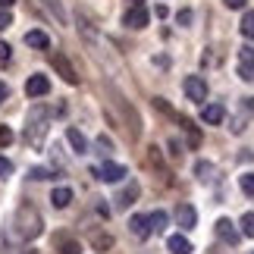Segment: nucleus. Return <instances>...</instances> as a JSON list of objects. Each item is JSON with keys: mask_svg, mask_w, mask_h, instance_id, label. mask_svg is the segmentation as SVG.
I'll use <instances>...</instances> for the list:
<instances>
[{"mask_svg": "<svg viewBox=\"0 0 254 254\" xmlns=\"http://www.w3.org/2000/svg\"><path fill=\"white\" fill-rule=\"evenodd\" d=\"M41 213H38L32 204H22V207L16 210V217H13V232H16V239H22V242H32L41 236Z\"/></svg>", "mask_w": 254, "mask_h": 254, "instance_id": "obj_1", "label": "nucleus"}, {"mask_svg": "<svg viewBox=\"0 0 254 254\" xmlns=\"http://www.w3.org/2000/svg\"><path fill=\"white\" fill-rule=\"evenodd\" d=\"M44 132H47V113H44V110H35L32 120H28V129H25L28 144H41Z\"/></svg>", "mask_w": 254, "mask_h": 254, "instance_id": "obj_2", "label": "nucleus"}, {"mask_svg": "<svg viewBox=\"0 0 254 254\" xmlns=\"http://www.w3.org/2000/svg\"><path fill=\"white\" fill-rule=\"evenodd\" d=\"M182 88H185V97H189V101H194V104L207 101V82H204L201 75H189Z\"/></svg>", "mask_w": 254, "mask_h": 254, "instance_id": "obj_3", "label": "nucleus"}, {"mask_svg": "<svg viewBox=\"0 0 254 254\" xmlns=\"http://www.w3.org/2000/svg\"><path fill=\"white\" fill-rule=\"evenodd\" d=\"M51 66L63 75V82H66V85H79V75H75L72 63L66 60V54H51Z\"/></svg>", "mask_w": 254, "mask_h": 254, "instance_id": "obj_4", "label": "nucleus"}, {"mask_svg": "<svg viewBox=\"0 0 254 254\" xmlns=\"http://www.w3.org/2000/svg\"><path fill=\"white\" fill-rule=\"evenodd\" d=\"M239 75L245 82H254V47H242L239 51Z\"/></svg>", "mask_w": 254, "mask_h": 254, "instance_id": "obj_5", "label": "nucleus"}, {"mask_svg": "<svg viewBox=\"0 0 254 254\" xmlns=\"http://www.w3.org/2000/svg\"><path fill=\"white\" fill-rule=\"evenodd\" d=\"M217 236L226 242V245H239V242H242V232L236 229V223L226 220V217H220V220H217Z\"/></svg>", "mask_w": 254, "mask_h": 254, "instance_id": "obj_6", "label": "nucleus"}, {"mask_svg": "<svg viewBox=\"0 0 254 254\" xmlns=\"http://www.w3.org/2000/svg\"><path fill=\"white\" fill-rule=\"evenodd\" d=\"M123 25H126V28H144V25H148V9H144L141 3H135L132 9H126Z\"/></svg>", "mask_w": 254, "mask_h": 254, "instance_id": "obj_7", "label": "nucleus"}, {"mask_svg": "<svg viewBox=\"0 0 254 254\" xmlns=\"http://www.w3.org/2000/svg\"><path fill=\"white\" fill-rule=\"evenodd\" d=\"M94 176L104 179V182H123L126 179V167H123V163H104V167L94 170Z\"/></svg>", "mask_w": 254, "mask_h": 254, "instance_id": "obj_8", "label": "nucleus"}, {"mask_svg": "<svg viewBox=\"0 0 254 254\" xmlns=\"http://www.w3.org/2000/svg\"><path fill=\"white\" fill-rule=\"evenodd\" d=\"M47 91H51V82H47V75H32V79L25 82V94L28 97H44Z\"/></svg>", "mask_w": 254, "mask_h": 254, "instance_id": "obj_9", "label": "nucleus"}, {"mask_svg": "<svg viewBox=\"0 0 254 254\" xmlns=\"http://www.w3.org/2000/svg\"><path fill=\"white\" fill-rule=\"evenodd\" d=\"M176 223H179L182 229H194V223H198V213H194L191 204H179V207H176Z\"/></svg>", "mask_w": 254, "mask_h": 254, "instance_id": "obj_10", "label": "nucleus"}, {"mask_svg": "<svg viewBox=\"0 0 254 254\" xmlns=\"http://www.w3.org/2000/svg\"><path fill=\"white\" fill-rule=\"evenodd\" d=\"M129 232H132L135 239H148L151 236V220L141 217V213H135V217L129 220Z\"/></svg>", "mask_w": 254, "mask_h": 254, "instance_id": "obj_11", "label": "nucleus"}, {"mask_svg": "<svg viewBox=\"0 0 254 254\" xmlns=\"http://www.w3.org/2000/svg\"><path fill=\"white\" fill-rule=\"evenodd\" d=\"M135 198H138V182H129L120 194H116V207H120V210L132 207V201H135Z\"/></svg>", "mask_w": 254, "mask_h": 254, "instance_id": "obj_12", "label": "nucleus"}, {"mask_svg": "<svg viewBox=\"0 0 254 254\" xmlns=\"http://www.w3.org/2000/svg\"><path fill=\"white\" fill-rule=\"evenodd\" d=\"M223 116H226V110H223L220 104H207V107H201V120H204V123H210V126H220V123H223Z\"/></svg>", "mask_w": 254, "mask_h": 254, "instance_id": "obj_13", "label": "nucleus"}, {"mask_svg": "<svg viewBox=\"0 0 254 254\" xmlns=\"http://www.w3.org/2000/svg\"><path fill=\"white\" fill-rule=\"evenodd\" d=\"M88 242H91L94 251H110L113 248V236L110 232H101V229H94L91 236H88Z\"/></svg>", "mask_w": 254, "mask_h": 254, "instance_id": "obj_14", "label": "nucleus"}, {"mask_svg": "<svg viewBox=\"0 0 254 254\" xmlns=\"http://www.w3.org/2000/svg\"><path fill=\"white\" fill-rule=\"evenodd\" d=\"M66 141L72 144L75 154H88V138H85L79 129H66Z\"/></svg>", "mask_w": 254, "mask_h": 254, "instance_id": "obj_15", "label": "nucleus"}, {"mask_svg": "<svg viewBox=\"0 0 254 254\" xmlns=\"http://www.w3.org/2000/svg\"><path fill=\"white\" fill-rule=\"evenodd\" d=\"M167 248H170V254H191V242L185 236H170Z\"/></svg>", "mask_w": 254, "mask_h": 254, "instance_id": "obj_16", "label": "nucleus"}, {"mask_svg": "<svg viewBox=\"0 0 254 254\" xmlns=\"http://www.w3.org/2000/svg\"><path fill=\"white\" fill-rule=\"evenodd\" d=\"M25 44L28 47H38V51H47V47H51V38H47L44 32H38V28H32V32L25 35Z\"/></svg>", "mask_w": 254, "mask_h": 254, "instance_id": "obj_17", "label": "nucleus"}, {"mask_svg": "<svg viewBox=\"0 0 254 254\" xmlns=\"http://www.w3.org/2000/svg\"><path fill=\"white\" fill-rule=\"evenodd\" d=\"M41 6L47 9V13H51L54 19H57V22H66V9H63V3H60V0H41Z\"/></svg>", "mask_w": 254, "mask_h": 254, "instance_id": "obj_18", "label": "nucleus"}, {"mask_svg": "<svg viewBox=\"0 0 254 254\" xmlns=\"http://www.w3.org/2000/svg\"><path fill=\"white\" fill-rule=\"evenodd\" d=\"M51 201H54V207H69V201H72V189H66V185H60V189H54Z\"/></svg>", "mask_w": 254, "mask_h": 254, "instance_id": "obj_19", "label": "nucleus"}, {"mask_svg": "<svg viewBox=\"0 0 254 254\" xmlns=\"http://www.w3.org/2000/svg\"><path fill=\"white\" fill-rule=\"evenodd\" d=\"M148 220H151V232H163V229H167V223H170V217L163 210H154Z\"/></svg>", "mask_w": 254, "mask_h": 254, "instance_id": "obj_20", "label": "nucleus"}, {"mask_svg": "<svg viewBox=\"0 0 254 254\" xmlns=\"http://www.w3.org/2000/svg\"><path fill=\"white\" fill-rule=\"evenodd\" d=\"M242 35H245L248 41H254V9H248V13L242 16Z\"/></svg>", "mask_w": 254, "mask_h": 254, "instance_id": "obj_21", "label": "nucleus"}, {"mask_svg": "<svg viewBox=\"0 0 254 254\" xmlns=\"http://www.w3.org/2000/svg\"><path fill=\"white\" fill-rule=\"evenodd\" d=\"M242 236L254 239V213H245V217H242Z\"/></svg>", "mask_w": 254, "mask_h": 254, "instance_id": "obj_22", "label": "nucleus"}, {"mask_svg": "<svg viewBox=\"0 0 254 254\" xmlns=\"http://www.w3.org/2000/svg\"><path fill=\"white\" fill-rule=\"evenodd\" d=\"M148 160L154 170H163V157H160V148H148Z\"/></svg>", "mask_w": 254, "mask_h": 254, "instance_id": "obj_23", "label": "nucleus"}, {"mask_svg": "<svg viewBox=\"0 0 254 254\" xmlns=\"http://www.w3.org/2000/svg\"><path fill=\"white\" fill-rule=\"evenodd\" d=\"M9 60H13V47L6 41H0V66H9Z\"/></svg>", "mask_w": 254, "mask_h": 254, "instance_id": "obj_24", "label": "nucleus"}, {"mask_svg": "<svg viewBox=\"0 0 254 254\" xmlns=\"http://www.w3.org/2000/svg\"><path fill=\"white\" fill-rule=\"evenodd\" d=\"M239 185H242V191H245V194H254V173H245L239 179Z\"/></svg>", "mask_w": 254, "mask_h": 254, "instance_id": "obj_25", "label": "nucleus"}, {"mask_svg": "<svg viewBox=\"0 0 254 254\" xmlns=\"http://www.w3.org/2000/svg\"><path fill=\"white\" fill-rule=\"evenodd\" d=\"M194 173H198V179H210V173H213V167H210L207 160H201L198 167H194Z\"/></svg>", "mask_w": 254, "mask_h": 254, "instance_id": "obj_26", "label": "nucleus"}, {"mask_svg": "<svg viewBox=\"0 0 254 254\" xmlns=\"http://www.w3.org/2000/svg\"><path fill=\"white\" fill-rule=\"evenodd\" d=\"M13 144V132H9V126H0V148H9Z\"/></svg>", "mask_w": 254, "mask_h": 254, "instance_id": "obj_27", "label": "nucleus"}, {"mask_svg": "<svg viewBox=\"0 0 254 254\" xmlns=\"http://www.w3.org/2000/svg\"><path fill=\"white\" fill-rule=\"evenodd\" d=\"M32 179H54V173L44 170V167H35V170H32Z\"/></svg>", "mask_w": 254, "mask_h": 254, "instance_id": "obj_28", "label": "nucleus"}, {"mask_svg": "<svg viewBox=\"0 0 254 254\" xmlns=\"http://www.w3.org/2000/svg\"><path fill=\"white\" fill-rule=\"evenodd\" d=\"M63 254H79L82 248H79V242H63V248H60Z\"/></svg>", "mask_w": 254, "mask_h": 254, "instance_id": "obj_29", "label": "nucleus"}, {"mask_svg": "<svg viewBox=\"0 0 254 254\" xmlns=\"http://www.w3.org/2000/svg\"><path fill=\"white\" fill-rule=\"evenodd\" d=\"M9 173H13V163L6 157H0V176H9Z\"/></svg>", "mask_w": 254, "mask_h": 254, "instance_id": "obj_30", "label": "nucleus"}, {"mask_svg": "<svg viewBox=\"0 0 254 254\" xmlns=\"http://www.w3.org/2000/svg\"><path fill=\"white\" fill-rule=\"evenodd\" d=\"M97 148H101V151H113V144H110L107 135H101V138H97Z\"/></svg>", "mask_w": 254, "mask_h": 254, "instance_id": "obj_31", "label": "nucleus"}, {"mask_svg": "<svg viewBox=\"0 0 254 254\" xmlns=\"http://www.w3.org/2000/svg\"><path fill=\"white\" fill-rule=\"evenodd\" d=\"M176 19H179V25H189V22H191V9H182Z\"/></svg>", "mask_w": 254, "mask_h": 254, "instance_id": "obj_32", "label": "nucleus"}, {"mask_svg": "<svg viewBox=\"0 0 254 254\" xmlns=\"http://www.w3.org/2000/svg\"><path fill=\"white\" fill-rule=\"evenodd\" d=\"M9 25V9H0V32Z\"/></svg>", "mask_w": 254, "mask_h": 254, "instance_id": "obj_33", "label": "nucleus"}, {"mask_svg": "<svg viewBox=\"0 0 254 254\" xmlns=\"http://www.w3.org/2000/svg\"><path fill=\"white\" fill-rule=\"evenodd\" d=\"M223 3H226L229 9H242V6H245V0H223Z\"/></svg>", "mask_w": 254, "mask_h": 254, "instance_id": "obj_34", "label": "nucleus"}, {"mask_svg": "<svg viewBox=\"0 0 254 254\" xmlns=\"http://www.w3.org/2000/svg\"><path fill=\"white\" fill-rule=\"evenodd\" d=\"M6 94H9V88H6L3 82H0V101H3V97H6Z\"/></svg>", "mask_w": 254, "mask_h": 254, "instance_id": "obj_35", "label": "nucleus"}, {"mask_svg": "<svg viewBox=\"0 0 254 254\" xmlns=\"http://www.w3.org/2000/svg\"><path fill=\"white\" fill-rule=\"evenodd\" d=\"M13 3H16V0H0V9H9Z\"/></svg>", "mask_w": 254, "mask_h": 254, "instance_id": "obj_36", "label": "nucleus"}, {"mask_svg": "<svg viewBox=\"0 0 254 254\" xmlns=\"http://www.w3.org/2000/svg\"><path fill=\"white\" fill-rule=\"evenodd\" d=\"M132 3H141V0H132Z\"/></svg>", "mask_w": 254, "mask_h": 254, "instance_id": "obj_37", "label": "nucleus"}, {"mask_svg": "<svg viewBox=\"0 0 254 254\" xmlns=\"http://www.w3.org/2000/svg\"><path fill=\"white\" fill-rule=\"evenodd\" d=\"M25 254H35V251H25Z\"/></svg>", "mask_w": 254, "mask_h": 254, "instance_id": "obj_38", "label": "nucleus"}]
</instances>
